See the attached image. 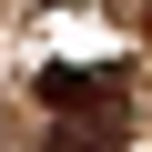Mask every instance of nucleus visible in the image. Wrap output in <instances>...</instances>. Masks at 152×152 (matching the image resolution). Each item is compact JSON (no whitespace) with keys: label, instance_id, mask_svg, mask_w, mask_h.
<instances>
[{"label":"nucleus","instance_id":"f257e3e1","mask_svg":"<svg viewBox=\"0 0 152 152\" xmlns=\"http://www.w3.org/2000/svg\"><path fill=\"white\" fill-rule=\"evenodd\" d=\"M31 91H41L51 152H112V142L132 132V81H122V71H91V61H51Z\"/></svg>","mask_w":152,"mask_h":152}]
</instances>
